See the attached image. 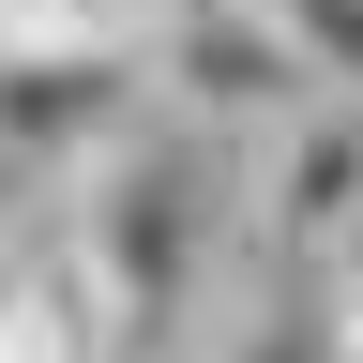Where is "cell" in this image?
<instances>
[{"label":"cell","instance_id":"obj_3","mask_svg":"<svg viewBox=\"0 0 363 363\" xmlns=\"http://www.w3.org/2000/svg\"><path fill=\"white\" fill-rule=\"evenodd\" d=\"M136 121H152V76H136V61L0 45V182H91Z\"/></svg>","mask_w":363,"mask_h":363},{"label":"cell","instance_id":"obj_7","mask_svg":"<svg viewBox=\"0 0 363 363\" xmlns=\"http://www.w3.org/2000/svg\"><path fill=\"white\" fill-rule=\"evenodd\" d=\"M333 363H363V288H333Z\"/></svg>","mask_w":363,"mask_h":363},{"label":"cell","instance_id":"obj_5","mask_svg":"<svg viewBox=\"0 0 363 363\" xmlns=\"http://www.w3.org/2000/svg\"><path fill=\"white\" fill-rule=\"evenodd\" d=\"M0 45H45V61H136V45H152V0H0Z\"/></svg>","mask_w":363,"mask_h":363},{"label":"cell","instance_id":"obj_6","mask_svg":"<svg viewBox=\"0 0 363 363\" xmlns=\"http://www.w3.org/2000/svg\"><path fill=\"white\" fill-rule=\"evenodd\" d=\"M272 30H288L303 91H333V106H363V0H257Z\"/></svg>","mask_w":363,"mask_h":363},{"label":"cell","instance_id":"obj_2","mask_svg":"<svg viewBox=\"0 0 363 363\" xmlns=\"http://www.w3.org/2000/svg\"><path fill=\"white\" fill-rule=\"evenodd\" d=\"M136 76H152V121L212 136V152H242V136H272V121H303V106H318V91H303V61H288V30H272L257 0L167 16L152 45H136Z\"/></svg>","mask_w":363,"mask_h":363},{"label":"cell","instance_id":"obj_4","mask_svg":"<svg viewBox=\"0 0 363 363\" xmlns=\"http://www.w3.org/2000/svg\"><path fill=\"white\" fill-rule=\"evenodd\" d=\"M348 227H363V106H333V91H318L303 121H272V136H257L242 242H257V257H288V272H333V257H348Z\"/></svg>","mask_w":363,"mask_h":363},{"label":"cell","instance_id":"obj_1","mask_svg":"<svg viewBox=\"0 0 363 363\" xmlns=\"http://www.w3.org/2000/svg\"><path fill=\"white\" fill-rule=\"evenodd\" d=\"M227 242H242V167L212 136H182V121H136L61 212V257L91 272L121 363H182L197 348V318L227 288Z\"/></svg>","mask_w":363,"mask_h":363},{"label":"cell","instance_id":"obj_8","mask_svg":"<svg viewBox=\"0 0 363 363\" xmlns=\"http://www.w3.org/2000/svg\"><path fill=\"white\" fill-rule=\"evenodd\" d=\"M0 363H30V348H16V257H0Z\"/></svg>","mask_w":363,"mask_h":363}]
</instances>
